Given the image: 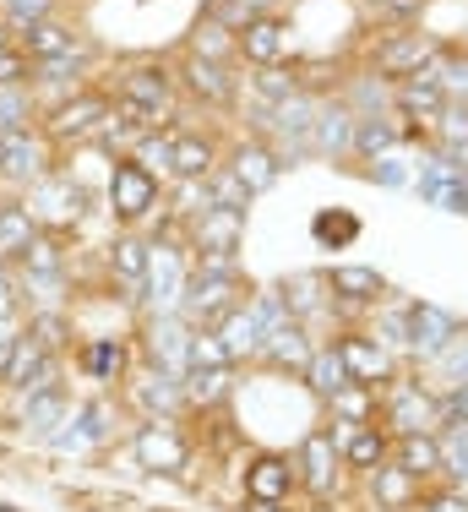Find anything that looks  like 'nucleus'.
<instances>
[{
  "label": "nucleus",
  "mask_w": 468,
  "mask_h": 512,
  "mask_svg": "<svg viewBox=\"0 0 468 512\" xmlns=\"http://www.w3.org/2000/svg\"><path fill=\"white\" fill-rule=\"evenodd\" d=\"M234 44H240V55L256 60V66H278L283 50H289V33H283L278 17H267V11H262V17H245V22H240Z\"/></svg>",
  "instance_id": "17"
},
{
  "label": "nucleus",
  "mask_w": 468,
  "mask_h": 512,
  "mask_svg": "<svg viewBox=\"0 0 468 512\" xmlns=\"http://www.w3.org/2000/svg\"><path fill=\"white\" fill-rule=\"evenodd\" d=\"M180 398H186L180 393V376H164V371H153L147 382L131 387V404H137L147 420H169V409H175Z\"/></svg>",
  "instance_id": "34"
},
{
  "label": "nucleus",
  "mask_w": 468,
  "mask_h": 512,
  "mask_svg": "<svg viewBox=\"0 0 468 512\" xmlns=\"http://www.w3.org/2000/svg\"><path fill=\"white\" fill-rule=\"evenodd\" d=\"M0 512H17V507H0Z\"/></svg>",
  "instance_id": "59"
},
{
  "label": "nucleus",
  "mask_w": 468,
  "mask_h": 512,
  "mask_svg": "<svg viewBox=\"0 0 468 512\" xmlns=\"http://www.w3.org/2000/svg\"><path fill=\"white\" fill-rule=\"evenodd\" d=\"M33 77V60L17 50V44H6L0 50V88H17V82H28Z\"/></svg>",
  "instance_id": "48"
},
{
  "label": "nucleus",
  "mask_w": 468,
  "mask_h": 512,
  "mask_svg": "<svg viewBox=\"0 0 468 512\" xmlns=\"http://www.w3.org/2000/svg\"><path fill=\"white\" fill-rule=\"evenodd\" d=\"M338 453H343V463H354V469H381V463L392 458V436L387 431H376V425H365V431H354L349 442H338Z\"/></svg>",
  "instance_id": "36"
},
{
  "label": "nucleus",
  "mask_w": 468,
  "mask_h": 512,
  "mask_svg": "<svg viewBox=\"0 0 468 512\" xmlns=\"http://www.w3.org/2000/svg\"><path fill=\"white\" fill-rule=\"evenodd\" d=\"M387 11H398V17H409V11H420V0H387Z\"/></svg>",
  "instance_id": "56"
},
{
  "label": "nucleus",
  "mask_w": 468,
  "mask_h": 512,
  "mask_svg": "<svg viewBox=\"0 0 468 512\" xmlns=\"http://www.w3.org/2000/svg\"><path fill=\"white\" fill-rule=\"evenodd\" d=\"M180 77H186V88L196 93V99H207V104H229V93H234V77L218 60H207V55H191L186 66H180Z\"/></svg>",
  "instance_id": "30"
},
{
  "label": "nucleus",
  "mask_w": 468,
  "mask_h": 512,
  "mask_svg": "<svg viewBox=\"0 0 468 512\" xmlns=\"http://www.w3.org/2000/svg\"><path fill=\"white\" fill-rule=\"evenodd\" d=\"M311 148H322V153H349L354 148V115L349 109L343 104H316Z\"/></svg>",
  "instance_id": "31"
},
{
  "label": "nucleus",
  "mask_w": 468,
  "mask_h": 512,
  "mask_svg": "<svg viewBox=\"0 0 468 512\" xmlns=\"http://www.w3.org/2000/svg\"><path fill=\"white\" fill-rule=\"evenodd\" d=\"M430 77H436L441 93H468V60H447V66H436Z\"/></svg>",
  "instance_id": "51"
},
{
  "label": "nucleus",
  "mask_w": 468,
  "mask_h": 512,
  "mask_svg": "<svg viewBox=\"0 0 468 512\" xmlns=\"http://www.w3.org/2000/svg\"><path fill=\"white\" fill-rule=\"evenodd\" d=\"M28 333L39 338V344L49 349V355H60V349H66V338H71V327H66V316H33V322H28Z\"/></svg>",
  "instance_id": "47"
},
{
  "label": "nucleus",
  "mask_w": 468,
  "mask_h": 512,
  "mask_svg": "<svg viewBox=\"0 0 468 512\" xmlns=\"http://www.w3.org/2000/svg\"><path fill=\"white\" fill-rule=\"evenodd\" d=\"M322 284H327L338 300H349V306H371V300H381V289H387L376 267H332Z\"/></svg>",
  "instance_id": "33"
},
{
  "label": "nucleus",
  "mask_w": 468,
  "mask_h": 512,
  "mask_svg": "<svg viewBox=\"0 0 468 512\" xmlns=\"http://www.w3.org/2000/svg\"><path fill=\"white\" fill-rule=\"evenodd\" d=\"M273 126H278V137L289 142L294 153H305V148H311V126H316V99L294 93V99L273 104Z\"/></svg>",
  "instance_id": "27"
},
{
  "label": "nucleus",
  "mask_w": 468,
  "mask_h": 512,
  "mask_svg": "<svg viewBox=\"0 0 468 512\" xmlns=\"http://www.w3.org/2000/svg\"><path fill=\"white\" fill-rule=\"evenodd\" d=\"M60 382V355H49V349L39 344L33 333L17 338V349H11L6 371H0V387H11V393H44V387Z\"/></svg>",
  "instance_id": "10"
},
{
  "label": "nucleus",
  "mask_w": 468,
  "mask_h": 512,
  "mask_svg": "<svg viewBox=\"0 0 468 512\" xmlns=\"http://www.w3.org/2000/svg\"><path fill=\"white\" fill-rule=\"evenodd\" d=\"M332 404V420L338 425H354V431H360V425H371V414H376V387H343L338 398H327Z\"/></svg>",
  "instance_id": "42"
},
{
  "label": "nucleus",
  "mask_w": 468,
  "mask_h": 512,
  "mask_svg": "<svg viewBox=\"0 0 468 512\" xmlns=\"http://www.w3.org/2000/svg\"><path fill=\"white\" fill-rule=\"evenodd\" d=\"M153 207H158V175L142 169L137 158H115L109 164V213L120 224H142Z\"/></svg>",
  "instance_id": "7"
},
{
  "label": "nucleus",
  "mask_w": 468,
  "mask_h": 512,
  "mask_svg": "<svg viewBox=\"0 0 468 512\" xmlns=\"http://www.w3.org/2000/svg\"><path fill=\"white\" fill-rule=\"evenodd\" d=\"M115 99H131V104H142V109H158V115H169V99H175V77H169L164 66H131V71H120Z\"/></svg>",
  "instance_id": "16"
},
{
  "label": "nucleus",
  "mask_w": 468,
  "mask_h": 512,
  "mask_svg": "<svg viewBox=\"0 0 468 512\" xmlns=\"http://www.w3.org/2000/svg\"><path fill=\"white\" fill-rule=\"evenodd\" d=\"M441 425H452V431H468V382H458L447 398H441Z\"/></svg>",
  "instance_id": "49"
},
{
  "label": "nucleus",
  "mask_w": 468,
  "mask_h": 512,
  "mask_svg": "<svg viewBox=\"0 0 468 512\" xmlns=\"http://www.w3.org/2000/svg\"><path fill=\"white\" fill-rule=\"evenodd\" d=\"M0 186H6V175H0Z\"/></svg>",
  "instance_id": "60"
},
{
  "label": "nucleus",
  "mask_w": 468,
  "mask_h": 512,
  "mask_svg": "<svg viewBox=\"0 0 468 512\" xmlns=\"http://www.w3.org/2000/svg\"><path fill=\"white\" fill-rule=\"evenodd\" d=\"M392 463H398L403 474H414V480H430V474H441V436H398L392 442Z\"/></svg>",
  "instance_id": "29"
},
{
  "label": "nucleus",
  "mask_w": 468,
  "mask_h": 512,
  "mask_svg": "<svg viewBox=\"0 0 468 512\" xmlns=\"http://www.w3.org/2000/svg\"><path fill=\"white\" fill-rule=\"evenodd\" d=\"M256 88H262V99H267V104H283V99H294V93H300V88H294V77H283L278 66H262Z\"/></svg>",
  "instance_id": "50"
},
{
  "label": "nucleus",
  "mask_w": 468,
  "mask_h": 512,
  "mask_svg": "<svg viewBox=\"0 0 468 512\" xmlns=\"http://www.w3.org/2000/svg\"><path fill=\"white\" fill-rule=\"evenodd\" d=\"M229 175L245 186V197H256V191H267L278 180V153H267L262 142H245V148H234Z\"/></svg>",
  "instance_id": "26"
},
{
  "label": "nucleus",
  "mask_w": 468,
  "mask_h": 512,
  "mask_svg": "<svg viewBox=\"0 0 468 512\" xmlns=\"http://www.w3.org/2000/svg\"><path fill=\"white\" fill-rule=\"evenodd\" d=\"M371 496H376V507H387V512H403V507H414L420 502V480L414 474H403L398 463H381V469H371Z\"/></svg>",
  "instance_id": "28"
},
{
  "label": "nucleus",
  "mask_w": 468,
  "mask_h": 512,
  "mask_svg": "<svg viewBox=\"0 0 468 512\" xmlns=\"http://www.w3.org/2000/svg\"><path fill=\"white\" fill-rule=\"evenodd\" d=\"M425 512H468V502L458 491H441V496H430V502H425Z\"/></svg>",
  "instance_id": "54"
},
{
  "label": "nucleus",
  "mask_w": 468,
  "mask_h": 512,
  "mask_svg": "<svg viewBox=\"0 0 468 512\" xmlns=\"http://www.w3.org/2000/svg\"><path fill=\"white\" fill-rule=\"evenodd\" d=\"M17 300H22V284H17V273H11L6 262H0V322H11Z\"/></svg>",
  "instance_id": "52"
},
{
  "label": "nucleus",
  "mask_w": 468,
  "mask_h": 512,
  "mask_svg": "<svg viewBox=\"0 0 468 512\" xmlns=\"http://www.w3.org/2000/svg\"><path fill=\"white\" fill-rule=\"evenodd\" d=\"M294 491H300V480L283 453H256L245 463V502H289Z\"/></svg>",
  "instance_id": "14"
},
{
  "label": "nucleus",
  "mask_w": 468,
  "mask_h": 512,
  "mask_svg": "<svg viewBox=\"0 0 468 512\" xmlns=\"http://www.w3.org/2000/svg\"><path fill=\"white\" fill-rule=\"evenodd\" d=\"M381 420H387V436L398 442V436H425L430 425H441V409H436V398H430L425 387L392 382L387 398H381Z\"/></svg>",
  "instance_id": "9"
},
{
  "label": "nucleus",
  "mask_w": 468,
  "mask_h": 512,
  "mask_svg": "<svg viewBox=\"0 0 468 512\" xmlns=\"http://www.w3.org/2000/svg\"><path fill=\"white\" fill-rule=\"evenodd\" d=\"M213 338L224 344V355H229V360H251V355H262V322H256V311H251V306H234L224 322L213 327Z\"/></svg>",
  "instance_id": "20"
},
{
  "label": "nucleus",
  "mask_w": 468,
  "mask_h": 512,
  "mask_svg": "<svg viewBox=\"0 0 468 512\" xmlns=\"http://www.w3.org/2000/svg\"><path fill=\"white\" fill-rule=\"evenodd\" d=\"M22 207H28V218L39 229H49V235H66V229L82 218V207H88V191H82L77 180H66V175H44L39 186L22 191Z\"/></svg>",
  "instance_id": "4"
},
{
  "label": "nucleus",
  "mask_w": 468,
  "mask_h": 512,
  "mask_svg": "<svg viewBox=\"0 0 468 512\" xmlns=\"http://www.w3.org/2000/svg\"><path fill=\"white\" fill-rule=\"evenodd\" d=\"M371 175L381 180V186H403V180H409V175H403V164H398V158H376V164H371Z\"/></svg>",
  "instance_id": "53"
},
{
  "label": "nucleus",
  "mask_w": 468,
  "mask_h": 512,
  "mask_svg": "<svg viewBox=\"0 0 468 512\" xmlns=\"http://www.w3.org/2000/svg\"><path fill=\"white\" fill-rule=\"evenodd\" d=\"M131 447H137L142 469H158V474H186V463H191V442L180 436L175 420H142Z\"/></svg>",
  "instance_id": "11"
},
{
  "label": "nucleus",
  "mask_w": 468,
  "mask_h": 512,
  "mask_svg": "<svg viewBox=\"0 0 468 512\" xmlns=\"http://www.w3.org/2000/svg\"><path fill=\"white\" fill-rule=\"evenodd\" d=\"M22 278L28 284H55L60 273H66V251H60V235H49V229H39V235L28 240V251L17 256Z\"/></svg>",
  "instance_id": "23"
},
{
  "label": "nucleus",
  "mask_w": 468,
  "mask_h": 512,
  "mask_svg": "<svg viewBox=\"0 0 468 512\" xmlns=\"http://www.w3.org/2000/svg\"><path fill=\"white\" fill-rule=\"evenodd\" d=\"M441 474L468 485V431H452L447 442H441Z\"/></svg>",
  "instance_id": "46"
},
{
  "label": "nucleus",
  "mask_w": 468,
  "mask_h": 512,
  "mask_svg": "<svg viewBox=\"0 0 468 512\" xmlns=\"http://www.w3.org/2000/svg\"><path fill=\"white\" fill-rule=\"evenodd\" d=\"M147 360H153V371H164V376H186L191 327L180 322V316H153V322H147Z\"/></svg>",
  "instance_id": "12"
},
{
  "label": "nucleus",
  "mask_w": 468,
  "mask_h": 512,
  "mask_svg": "<svg viewBox=\"0 0 468 512\" xmlns=\"http://www.w3.org/2000/svg\"><path fill=\"white\" fill-rule=\"evenodd\" d=\"M39 235V224L28 218L22 202H0V262H17L28 251V240Z\"/></svg>",
  "instance_id": "37"
},
{
  "label": "nucleus",
  "mask_w": 468,
  "mask_h": 512,
  "mask_svg": "<svg viewBox=\"0 0 468 512\" xmlns=\"http://www.w3.org/2000/svg\"><path fill=\"white\" fill-rule=\"evenodd\" d=\"M71 39L77 33L66 28V22H55V17H44V22H28V28H17L11 33V44H17L22 55L39 66V60H49V55H60V50H71Z\"/></svg>",
  "instance_id": "25"
},
{
  "label": "nucleus",
  "mask_w": 468,
  "mask_h": 512,
  "mask_svg": "<svg viewBox=\"0 0 468 512\" xmlns=\"http://www.w3.org/2000/svg\"><path fill=\"white\" fill-rule=\"evenodd\" d=\"M169 175L175 180H207L213 175V142L175 131V148H169Z\"/></svg>",
  "instance_id": "32"
},
{
  "label": "nucleus",
  "mask_w": 468,
  "mask_h": 512,
  "mask_svg": "<svg viewBox=\"0 0 468 512\" xmlns=\"http://www.w3.org/2000/svg\"><path fill=\"white\" fill-rule=\"evenodd\" d=\"M126 344L120 338H93L88 349H82V371L93 376V382H120L126 376Z\"/></svg>",
  "instance_id": "38"
},
{
  "label": "nucleus",
  "mask_w": 468,
  "mask_h": 512,
  "mask_svg": "<svg viewBox=\"0 0 468 512\" xmlns=\"http://www.w3.org/2000/svg\"><path fill=\"white\" fill-rule=\"evenodd\" d=\"M240 306V273H213V267H196L186 278V295H180V322L191 333H213L224 316Z\"/></svg>",
  "instance_id": "1"
},
{
  "label": "nucleus",
  "mask_w": 468,
  "mask_h": 512,
  "mask_svg": "<svg viewBox=\"0 0 468 512\" xmlns=\"http://www.w3.org/2000/svg\"><path fill=\"white\" fill-rule=\"evenodd\" d=\"M109 104H115V93H104V88H77V93H66L60 104H49V115H44V137L55 142H82V137H93V131H104V120H109Z\"/></svg>",
  "instance_id": "2"
},
{
  "label": "nucleus",
  "mask_w": 468,
  "mask_h": 512,
  "mask_svg": "<svg viewBox=\"0 0 468 512\" xmlns=\"http://www.w3.org/2000/svg\"><path fill=\"white\" fill-rule=\"evenodd\" d=\"M44 17H55V0H0V22L11 33L28 28V22H44Z\"/></svg>",
  "instance_id": "45"
},
{
  "label": "nucleus",
  "mask_w": 468,
  "mask_h": 512,
  "mask_svg": "<svg viewBox=\"0 0 468 512\" xmlns=\"http://www.w3.org/2000/svg\"><path fill=\"white\" fill-rule=\"evenodd\" d=\"M392 142H398V131H392L387 120H354V153H360V158H371V164H376Z\"/></svg>",
  "instance_id": "44"
},
{
  "label": "nucleus",
  "mask_w": 468,
  "mask_h": 512,
  "mask_svg": "<svg viewBox=\"0 0 468 512\" xmlns=\"http://www.w3.org/2000/svg\"><path fill=\"white\" fill-rule=\"evenodd\" d=\"M338 355L349 365V382L354 387H381L392 382V360H387V344L371 333H343L338 338Z\"/></svg>",
  "instance_id": "15"
},
{
  "label": "nucleus",
  "mask_w": 468,
  "mask_h": 512,
  "mask_svg": "<svg viewBox=\"0 0 468 512\" xmlns=\"http://www.w3.org/2000/svg\"><path fill=\"white\" fill-rule=\"evenodd\" d=\"M0 175H6V186H22V191L39 186L44 175H55V142L39 126L0 137Z\"/></svg>",
  "instance_id": "6"
},
{
  "label": "nucleus",
  "mask_w": 468,
  "mask_h": 512,
  "mask_svg": "<svg viewBox=\"0 0 468 512\" xmlns=\"http://www.w3.org/2000/svg\"><path fill=\"white\" fill-rule=\"evenodd\" d=\"M88 60L93 50L82 39H71V50H60V55H49L33 66V77H28V88H60V93H77V77L88 71Z\"/></svg>",
  "instance_id": "18"
},
{
  "label": "nucleus",
  "mask_w": 468,
  "mask_h": 512,
  "mask_svg": "<svg viewBox=\"0 0 468 512\" xmlns=\"http://www.w3.org/2000/svg\"><path fill=\"white\" fill-rule=\"evenodd\" d=\"M289 502H245V512H283Z\"/></svg>",
  "instance_id": "57"
},
{
  "label": "nucleus",
  "mask_w": 468,
  "mask_h": 512,
  "mask_svg": "<svg viewBox=\"0 0 468 512\" xmlns=\"http://www.w3.org/2000/svg\"><path fill=\"white\" fill-rule=\"evenodd\" d=\"M109 273L126 278V284H142L147 278V246L137 235H120L115 246H109Z\"/></svg>",
  "instance_id": "43"
},
{
  "label": "nucleus",
  "mask_w": 468,
  "mask_h": 512,
  "mask_svg": "<svg viewBox=\"0 0 468 512\" xmlns=\"http://www.w3.org/2000/svg\"><path fill=\"white\" fill-rule=\"evenodd\" d=\"M262 355L273 360V371H300L305 376V365H311V333H305L300 322H283L278 333H267L262 338Z\"/></svg>",
  "instance_id": "21"
},
{
  "label": "nucleus",
  "mask_w": 468,
  "mask_h": 512,
  "mask_svg": "<svg viewBox=\"0 0 468 512\" xmlns=\"http://www.w3.org/2000/svg\"><path fill=\"white\" fill-rule=\"evenodd\" d=\"M398 104L409 109V115H425V120H430V115H441V109H447V93H441V88H436V77L425 71V77H403Z\"/></svg>",
  "instance_id": "40"
},
{
  "label": "nucleus",
  "mask_w": 468,
  "mask_h": 512,
  "mask_svg": "<svg viewBox=\"0 0 468 512\" xmlns=\"http://www.w3.org/2000/svg\"><path fill=\"white\" fill-rule=\"evenodd\" d=\"M311 512H338V507H327V502H316V507H311Z\"/></svg>",
  "instance_id": "58"
},
{
  "label": "nucleus",
  "mask_w": 468,
  "mask_h": 512,
  "mask_svg": "<svg viewBox=\"0 0 468 512\" xmlns=\"http://www.w3.org/2000/svg\"><path fill=\"white\" fill-rule=\"evenodd\" d=\"M305 382H311L316 398H338L343 387H354V382H349V365H343V355H338V344L316 349L311 365H305Z\"/></svg>",
  "instance_id": "35"
},
{
  "label": "nucleus",
  "mask_w": 468,
  "mask_h": 512,
  "mask_svg": "<svg viewBox=\"0 0 468 512\" xmlns=\"http://www.w3.org/2000/svg\"><path fill=\"white\" fill-rule=\"evenodd\" d=\"M39 126V109H33V88L17 82V88H0V137L11 131H33Z\"/></svg>",
  "instance_id": "39"
},
{
  "label": "nucleus",
  "mask_w": 468,
  "mask_h": 512,
  "mask_svg": "<svg viewBox=\"0 0 468 512\" xmlns=\"http://www.w3.org/2000/svg\"><path fill=\"white\" fill-rule=\"evenodd\" d=\"M403 344H409L414 355L436 360V355H447V349L458 344V322H452L447 311H436V306H409V316H403Z\"/></svg>",
  "instance_id": "13"
},
{
  "label": "nucleus",
  "mask_w": 468,
  "mask_h": 512,
  "mask_svg": "<svg viewBox=\"0 0 468 512\" xmlns=\"http://www.w3.org/2000/svg\"><path fill=\"white\" fill-rule=\"evenodd\" d=\"M17 327H6V322H0V371H6V360H11V349H17Z\"/></svg>",
  "instance_id": "55"
},
{
  "label": "nucleus",
  "mask_w": 468,
  "mask_h": 512,
  "mask_svg": "<svg viewBox=\"0 0 468 512\" xmlns=\"http://www.w3.org/2000/svg\"><path fill=\"white\" fill-rule=\"evenodd\" d=\"M229 376H234V365H191V371L180 376V393H186L196 409H218L234 393Z\"/></svg>",
  "instance_id": "24"
},
{
  "label": "nucleus",
  "mask_w": 468,
  "mask_h": 512,
  "mask_svg": "<svg viewBox=\"0 0 468 512\" xmlns=\"http://www.w3.org/2000/svg\"><path fill=\"white\" fill-rule=\"evenodd\" d=\"M311 235H316V246H354L360 240V218L354 213H343V207H332V213H316L311 218Z\"/></svg>",
  "instance_id": "41"
},
{
  "label": "nucleus",
  "mask_w": 468,
  "mask_h": 512,
  "mask_svg": "<svg viewBox=\"0 0 468 512\" xmlns=\"http://www.w3.org/2000/svg\"><path fill=\"white\" fill-rule=\"evenodd\" d=\"M240 235H245V213H234V207H202L196 213V256H202V267H213V273H240Z\"/></svg>",
  "instance_id": "3"
},
{
  "label": "nucleus",
  "mask_w": 468,
  "mask_h": 512,
  "mask_svg": "<svg viewBox=\"0 0 468 512\" xmlns=\"http://www.w3.org/2000/svg\"><path fill=\"white\" fill-rule=\"evenodd\" d=\"M436 60V44L420 39V33H409V39H392V44H381V55H376V71L381 77H420V71Z\"/></svg>",
  "instance_id": "19"
},
{
  "label": "nucleus",
  "mask_w": 468,
  "mask_h": 512,
  "mask_svg": "<svg viewBox=\"0 0 468 512\" xmlns=\"http://www.w3.org/2000/svg\"><path fill=\"white\" fill-rule=\"evenodd\" d=\"M66 414H71V398H66V387H44V393H28L22 398V431H33V436H49L55 425H66Z\"/></svg>",
  "instance_id": "22"
},
{
  "label": "nucleus",
  "mask_w": 468,
  "mask_h": 512,
  "mask_svg": "<svg viewBox=\"0 0 468 512\" xmlns=\"http://www.w3.org/2000/svg\"><path fill=\"white\" fill-rule=\"evenodd\" d=\"M186 278H191V267H186V256H180V246L153 240V246H147V278H142L147 311H153V316H175L180 295H186Z\"/></svg>",
  "instance_id": "5"
},
{
  "label": "nucleus",
  "mask_w": 468,
  "mask_h": 512,
  "mask_svg": "<svg viewBox=\"0 0 468 512\" xmlns=\"http://www.w3.org/2000/svg\"><path fill=\"white\" fill-rule=\"evenodd\" d=\"M294 480H300V491H311L316 502H327V496L343 485V453H338V442H332V431H322V425H316V431L300 442Z\"/></svg>",
  "instance_id": "8"
}]
</instances>
